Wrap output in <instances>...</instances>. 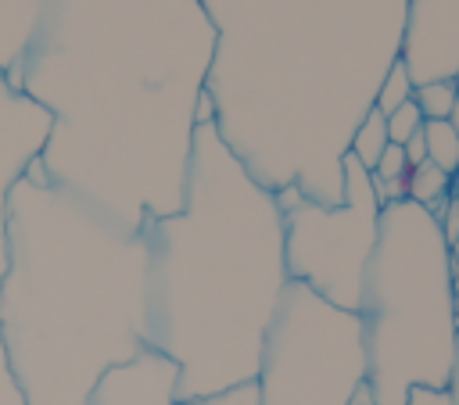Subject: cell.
<instances>
[{
  "mask_svg": "<svg viewBox=\"0 0 459 405\" xmlns=\"http://www.w3.org/2000/svg\"><path fill=\"white\" fill-rule=\"evenodd\" d=\"M366 391L405 405L412 387H445L455 355L452 262L437 219L416 201L380 208L377 247L359 301Z\"/></svg>",
  "mask_w": 459,
  "mask_h": 405,
  "instance_id": "6da1fadb",
  "label": "cell"
},
{
  "mask_svg": "<svg viewBox=\"0 0 459 405\" xmlns=\"http://www.w3.org/2000/svg\"><path fill=\"white\" fill-rule=\"evenodd\" d=\"M258 405H351L366 387L359 312L337 308L312 287L287 280L262 340Z\"/></svg>",
  "mask_w": 459,
  "mask_h": 405,
  "instance_id": "7a4b0ae2",
  "label": "cell"
},
{
  "mask_svg": "<svg viewBox=\"0 0 459 405\" xmlns=\"http://www.w3.org/2000/svg\"><path fill=\"white\" fill-rule=\"evenodd\" d=\"M341 204L301 197L283 211V262L290 280L312 287L337 308L359 312L366 265L377 247L380 204L373 197L369 172L348 151L341 154Z\"/></svg>",
  "mask_w": 459,
  "mask_h": 405,
  "instance_id": "3957f363",
  "label": "cell"
},
{
  "mask_svg": "<svg viewBox=\"0 0 459 405\" xmlns=\"http://www.w3.org/2000/svg\"><path fill=\"white\" fill-rule=\"evenodd\" d=\"M398 61L412 86L452 79L459 68V0H409Z\"/></svg>",
  "mask_w": 459,
  "mask_h": 405,
  "instance_id": "277c9868",
  "label": "cell"
},
{
  "mask_svg": "<svg viewBox=\"0 0 459 405\" xmlns=\"http://www.w3.org/2000/svg\"><path fill=\"white\" fill-rule=\"evenodd\" d=\"M176 391L179 366L169 355L143 348L140 355L104 369L86 405H176Z\"/></svg>",
  "mask_w": 459,
  "mask_h": 405,
  "instance_id": "5b68a950",
  "label": "cell"
},
{
  "mask_svg": "<svg viewBox=\"0 0 459 405\" xmlns=\"http://www.w3.org/2000/svg\"><path fill=\"white\" fill-rule=\"evenodd\" d=\"M387 143H391V140H387V118H384L377 108H369V111L359 118L355 133L348 136V154H351L366 172H373Z\"/></svg>",
  "mask_w": 459,
  "mask_h": 405,
  "instance_id": "8992f818",
  "label": "cell"
},
{
  "mask_svg": "<svg viewBox=\"0 0 459 405\" xmlns=\"http://www.w3.org/2000/svg\"><path fill=\"white\" fill-rule=\"evenodd\" d=\"M423 140H427V161L455 176L459 172V129L448 118H434V122H423Z\"/></svg>",
  "mask_w": 459,
  "mask_h": 405,
  "instance_id": "52a82bcc",
  "label": "cell"
},
{
  "mask_svg": "<svg viewBox=\"0 0 459 405\" xmlns=\"http://www.w3.org/2000/svg\"><path fill=\"white\" fill-rule=\"evenodd\" d=\"M448 186H452V176L445 168H437L434 161H420L409 168V179H405V201H416L423 208H430L434 201L448 197Z\"/></svg>",
  "mask_w": 459,
  "mask_h": 405,
  "instance_id": "ba28073f",
  "label": "cell"
},
{
  "mask_svg": "<svg viewBox=\"0 0 459 405\" xmlns=\"http://www.w3.org/2000/svg\"><path fill=\"white\" fill-rule=\"evenodd\" d=\"M412 79H409V72H405V65L402 61H394L387 72H384V79H380V86H377V97H373V108L387 118L394 108H402L405 100H412Z\"/></svg>",
  "mask_w": 459,
  "mask_h": 405,
  "instance_id": "9c48e42d",
  "label": "cell"
},
{
  "mask_svg": "<svg viewBox=\"0 0 459 405\" xmlns=\"http://www.w3.org/2000/svg\"><path fill=\"white\" fill-rule=\"evenodd\" d=\"M455 82L452 79H434V82H420L412 90V100L423 115V122H434V118H448L452 104H455Z\"/></svg>",
  "mask_w": 459,
  "mask_h": 405,
  "instance_id": "30bf717a",
  "label": "cell"
},
{
  "mask_svg": "<svg viewBox=\"0 0 459 405\" xmlns=\"http://www.w3.org/2000/svg\"><path fill=\"white\" fill-rule=\"evenodd\" d=\"M423 129V115L416 108V100H405L402 108H394L387 115V140L391 143H405L409 136H416Z\"/></svg>",
  "mask_w": 459,
  "mask_h": 405,
  "instance_id": "8fae6325",
  "label": "cell"
},
{
  "mask_svg": "<svg viewBox=\"0 0 459 405\" xmlns=\"http://www.w3.org/2000/svg\"><path fill=\"white\" fill-rule=\"evenodd\" d=\"M176 405H258V383H237L230 391L208 394V398H194V401H176Z\"/></svg>",
  "mask_w": 459,
  "mask_h": 405,
  "instance_id": "7c38bea8",
  "label": "cell"
},
{
  "mask_svg": "<svg viewBox=\"0 0 459 405\" xmlns=\"http://www.w3.org/2000/svg\"><path fill=\"white\" fill-rule=\"evenodd\" d=\"M0 405H29L14 373H11V362H7V351H4V340H0Z\"/></svg>",
  "mask_w": 459,
  "mask_h": 405,
  "instance_id": "4fadbf2b",
  "label": "cell"
},
{
  "mask_svg": "<svg viewBox=\"0 0 459 405\" xmlns=\"http://www.w3.org/2000/svg\"><path fill=\"white\" fill-rule=\"evenodd\" d=\"M437 226H441V237H445V244H452L455 237H459V201L448 194V204H445V211L437 215Z\"/></svg>",
  "mask_w": 459,
  "mask_h": 405,
  "instance_id": "5bb4252c",
  "label": "cell"
},
{
  "mask_svg": "<svg viewBox=\"0 0 459 405\" xmlns=\"http://www.w3.org/2000/svg\"><path fill=\"white\" fill-rule=\"evenodd\" d=\"M405 405H452V398L445 387H412Z\"/></svg>",
  "mask_w": 459,
  "mask_h": 405,
  "instance_id": "9a60e30c",
  "label": "cell"
},
{
  "mask_svg": "<svg viewBox=\"0 0 459 405\" xmlns=\"http://www.w3.org/2000/svg\"><path fill=\"white\" fill-rule=\"evenodd\" d=\"M402 151H405L409 165H420V161H427V140H423V129H420L416 136H409V140L402 143Z\"/></svg>",
  "mask_w": 459,
  "mask_h": 405,
  "instance_id": "2e32d148",
  "label": "cell"
},
{
  "mask_svg": "<svg viewBox=\"0 0 459 405\" xmlns=\"http://www.w3.org/2000/svg\"><path fill=\"white\" fill-rule=\"evenodd\" d=\"M452 405H459V333H455V355H452V369H448V383H445Z\"/></svg>",
  "mask_w": 459,
  "mask_h": 405,
  "instance_id": "e0dca14e",
  "label": "cell"
},
{
  "mask_svg": "<svg viewBox=\"0 0 459 405\" xmlns=\"http://www.w3.org/2000/svg\"><path fill=\"white\" fill-rule=\"evenodd\" d=\"M448 262H452V269H459V237L448 244Z\"/></svg>",
  "mask_w": 459,
  "mask_h": 405,
  "instance_id": "ac0fdd59",
  "label": "cell"
},
{
  "mask_svg": "<svg viewBox=\"0 0 459 405\" xmlns=\"http://www.w3.org/2000/svg\"><path fill=\"white\" fill-rule=\"evenodd\" d=\"M351 405H377V401L369 398V391H366V387H359V394L351 398Z\"/></svg>",
  "mask_w": 459,
  "mask_h": 405,
  "instance_id": "d6986e66",
  "label": "cell"
},
{
  "mask_svg": "<svg viewBox=\"0 0 459 405\" xmlns=\"http://www.w3.org/2000/svg\"><path fill=\"white\" fill-rule=\"evenodd\" d=\"M452 301H455V312H459V269H452Z\"/></svg>",
  "mask_w": 459,
  "mask_h": 405,
  "instance_id": "ffe728a7",
  "label": "cell"
},
{
  "mask_svg": "<svg viewBox=\"0 0 459 405\" xmlns=\"http://www.w3.org/2000/svg\"><path fill=\"white\" fill-rule=\"evenodd\" d=\"M452 82H455V93H459V68H455V75H452Z\"/></svg>",
  "mask_w": 459,
  "mask_h": 405,
  "instance_id": "44dd1931",
  "label": "cell"
},
{
  "mask_svg": "<svg viewBox=\"0 0 459 405\" xmlns=\"http://www.w3.org/2000/svg\"><path fill=\"white\" fill-rule=\"evenodd\" d=\"M455 330H459V312H455Z\"/></svg>",
  "mask_w": 459,
  "mask_h": 405,
  "instance_id": "7402d4cb",
  "label": "cell"
}]
</instances>
